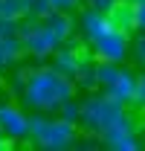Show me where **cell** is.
I'll list each match as a JSON object with an SVG mask.
<instances>
[{
  "label": "cell",
  "instance_id": "obj_16",
  "mask_svg": "<svg viewBox=\"0 0 145 151\" xmlns=\"http://www.w3.org/2000/svg\"><path fill=\"white\" fill-rule=\"evenodd\" d=\"M78 113H81V102L67 99V102L61 105V116H64V119H72V122H75V119H78Z\"/></svg>",
  "mask_w": 145,
  "mask_h": 151
},
{
  "label": "cell",
  "instance_id": "obj_7",
  "mask_svg": "<svg viewBox=\"0 0 145 151\" xmlns=\"http://www.w3.org/2000/svg\"><path fill=\"white\" fill-rule=\"evenodd\" d=\"M0 128L9 139H26L32 131V119L18 105H0Z\"/></svg>",
  "mask_w": 145,
  "mask_h": 151
},
{
  "label": "cell",
  "instance_id": "obj_5",
  "mask_svg": "<svg viewBox=\"0 0 145 151\" xmlns=\"http://www.w3.org/2000/svg\"><path fill=\"white\" fill-rule=\"evenodd\" d=\"M20 44H23V50L29 52V55L35 58H47L55 52V47L61 44V38L55 35L52 29L44 23V18L35 20V23H29L23 32H20Z\"/></svg>",
  "mask_w": 145,
  "mask_h": 151
},
{
  "label": "cell",
  "instance_id": "obj_17",
  "mask_svg": "<svg viewBox=\"0 0 145 151\" xmlns=\"http://www.w3.org/2000/svg\"><path fill=\"white\" fill-rule=\"evenodd\" d=\"M134 26L136 32H145V0L134 3Z\"/></svg>",
  "mask_w": 145,
  "mask_h": 151
},
{
  "label": "cell",
  "instance_id": "obj_1",
  "mask_svg": "<svg viewBox=\"0 0 145 151\" xmlns=\"http://www.w3.org/2000/svg\"><path fill=\"white\" fill-rule=\"evenodd\" d=\"M75 99V81L58 70H32L23 84V102L35 111H55Z\"/></svg>",
  "mask_w": 145,
  "mask_h": 151
},
{
  "label": "cell",
  "instance_id": "obj_18",
  "mask_svg": "<svg viewBox=\"0 0 145 151\" xmlns=\"http://www.w3.org/2000/svg\"><path fill=\"white\" fill-rule=\"evenodd\" d=\"M50 9H58V12H72L78 6V0H44Z\"/></svg>",
  "mask_w": 145,
  "mask_h": 151
},
{
  "label": "cell",
  "instance_id": "obj_6",
  "mask_svg": "<svg viewBox=\"0 0 145 151\" xmlns=\"http://www.w3.org/2000/svg\"><path fill=\"white\" fill-rule=\"evenodd\" d=\"M102 139H105V145L113 148V151H139V148H145L142 139L136 137V122H134L131 116L122 119L119 125H113L110 131H105Z\"/></svg>",
  "mask_w": 145,
  "mask_h": 151
},
{
  "label": "cell",
  "instance_id": "obj_20",
  "mask_svg": "<svg viewBox=\"0 0 145 151\" xmlns=\"http://www.w3.org/2000/svg\"><path fill=\"white\" fill-rule=\"evenodd\" d=\"M131 3H139V0H131Z\"/></svg>",
  "mask_w": 145,
  "mask_h": 151
},
{
  "label": "cell",
  "instance_id": "obj_8",
  "mask_svg": "<svg viewBox=\"0 0 145 151\" xmlns=\"http://www.w3.org/2000/svg\"><path fill=\"white\" fill-rule=\"evenodd\" d=\"M15 20H6L0 18V67H9V64H15L23 52V44H20V38L15 35V26H12Z\"/></svg>",
  "mask_w": 145,
  "mask_h": 151
},
{
  "label": "cell",
  "instance_id": "obj_10",
  "mask_svg": "<svg viewBox=\"0 0 145 151\" xmlns=\"http://www.w3.org/2000/svg\"><path fill=\"white\" fill-rule=\"evenodd\" d=\"M108 26H113L110 23V18H108V12H102V9H84L81 12V32H84V41H96V38L102 35Z\"/></svg>",
  "mask_w": 145,
  "mask_h": 151
},
{
  "label": "cell",
  "instance_id": "obj_14",
  "mask_svg": "<svg viewBox=\"0 0 145 151\" xmlns=\"http://www.w3.org/2000/svg\"><path fill=\"white\" fill-rule=\"evenodd\" d=\"M75 78H78V84H81V87H87V90H96V87H99V73H96V64H93V67L81 64V70L75 73Z\"/></svg>",
  "mask_w": 145,
  "mask_h": 151
},
{
  "label": "cell",
  "instance_id": "obj_13",
  "mask_svg": "<svg viewBox=\"0 0 145 151\" xmlns=\"http://www.w3.org/2000/svg\"><path fill=\"white\" fill-rule=\"evenodd\" d=\"M44 23L52 29L55 35L61 38V41H67V38L72 35V20H70V15L67 12H58V9H52L47 18H44Z\"/></svg>",
  "mask_w": 145,
  "mask_h": 151
},
{
  "label": "cell",
  "instance_id": "obj_21",
  "mask_svg": "<svg viewBox=\"0 0 145 151\" xmlns=\"http://www.w3.org/2000/svg\"><path fill=\"white\" fill-rule=\"evenodd\" d=\"M139 76H142V78H145V73H139Z\"/></svg>",
  "mask_w": 145,
  "mask_h": 151
},
{
  "label": "cell",
  "instance_id": "obj_9",
  "mask_svg": "<svg viewBox=\"0 0 145 151\" xmlns=\"http://www.w3.org/2000/svg\"><path fill=\"white\" fill-rule=\"evenodd\" d=\"M136 81H139V76L134 73V70L119 67L116 78L105 87V93L113 96V99H116V102H122V105H131V102H134V93H136Z\"/></svg>",
  "mask_w": 145,
  "mask_h": 151
},
{
  "label": "cell",
  "instance_id": "obj_3",
  "mask_svg": "<svg viewBox=\"0 0 145 151\" xmlns=\"http://www.w3.org/2000/svg\"><path fill=\"white\" fill-rule=\"evenodd\" d=\"M75 122L72 119H64V116H58V119H32V131H29V139L35 142L38 148L44 151H61V148H70L72 142H75Z\"/></svg>",
  "mask_w": 145,
  "mask_h": 151
},
{
  "label": "cell",
  "instance_id": "obj_2",
  "mask_svg": "<svg viewBox=\"0 0 145 151\" xmlns=\"http://www.w3.org/2000/svg\"><path fill=\"white\" fill-rule=\"evenodd\" d=\"M131 113H128V105L122 102H116L113 96L102 93V96H87L84 102H81V113H78V119H81V125L84 128H90L93 134H102L110 131L113 125H119L122 119H128Z\"/></svg>",
  "mask_w": 145,
  "mask_h": 151
},
{
  "label": "cell",
  "instance_id": "obj_19",
  "mask_svg": "<svg viewBox=\"0 0 145 151\" xmlns=\"http://www.w3.org/2000/svg\"><path fill=\"white\" fill-rule=\"evenodd\" d=\"M9 148H12V139L3 134V128H0V151H9Z\"/></svg>",
  "mask_w": 145,
  "mask_h": 151
},
{
  "label": "cell",
  "instance_id": "obj_11",
  "mask_svg": "<svg viewBox=\"0 0 145 151\" xmlns=\"http://www.w3.org/2000/svg\"><path fill=\"white\" fill-rule=\"evenodd\" d=\"M81 64H84L81 47H70V50H58L55 52V70L70 76V78H75V73L81 70Z\"/></svg>",
  "mask_w": 145,
  "mask_h": 151
},
{
  "label": "cell",
  "instance_id": "obj_4",
  "mask_svg": "<svg viewBox=\"0 0 145 151\" xmlns=\"http://www.w3.org/2000/svg\"><path fill=\"white\" fill-rule=\"evenodd\" d=\"M90 47H93V52H96L99 61H116V64H122L131 55V32L119 29V26H108Z\"/></svg>",
  "mask_w": 145,
  "mask_h": 151
},
{
  "label": "cell",
  "instance_id": "obj_15",
  "mask_svg": "<svg viewBox=\"0 0 145 151\" xmlns=\"http://www.w3.org/2000/svg\"><path fill=\"white\" fill-rule=\"evenodd\" d=\"M131 52H134V64H139V67L145 70V32H139V35L134 38Z\"/></svg>",
  "mask_w": 145,
  "mask_h": 151
},
{
  "label": "cell",
  "instance_id": "obj_12",
  "mask_svg": "<svg viewBox=\"0 0 145 151\" xmlns=\"http://www.w3.org/2000/svg\"><path fill=\"white\" fill-rule=\"evenodd\" d=\"M108 18H110V23L119 26V29H128V32L136 29V26H134V3H131V0H116L108 9Z\"/></svg>",
  "mask_w": 145,
  "mask_h": 151
}]
</instances>
